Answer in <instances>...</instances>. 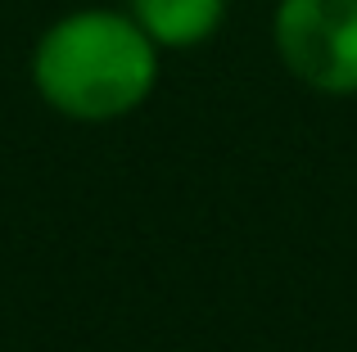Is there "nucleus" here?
Segmentation results:
<instances>
[{"mask_svg":"<svg viewBox=\"0 0 357 352\" xmlns=\"http://www.w3.org/2000/svg\"><path fill=\"white\" fill-rule=\"evenodd\" d=\"M32 90L68 122H118L158 86V45L131 14L73 9L32 45Z\"/></svg>","mask_w":357,"mask_h":352,"instance_id":"1","label":"nucleus"},{"mask_svg":"<svg viewBox=\"0 0 357 352\" xmlns=\"http://www.w3.org/2000/svg\"><path fill=\"white\" fill-rule=\"evenodd\" d=\"M158 50H195L227 23V0H131L127 9Z\"/></svg>","mask_w":357,"mask_h":352,"instance_id":"3","label":"nucleus"},{"mask_svg":"<svg viewBox=\"0 0 357 352\" xmlns=\"http://www.w3.org/2000/svg\"><path fill=\"white\" fill-rule=\"evenodd\" d=\"M271 41L294 81L317 95H357V0H280Z\"/></svg>","mask_w":357,"mask_h":352,"instance_id":"2","label":"nucleus"}]
</instances>
